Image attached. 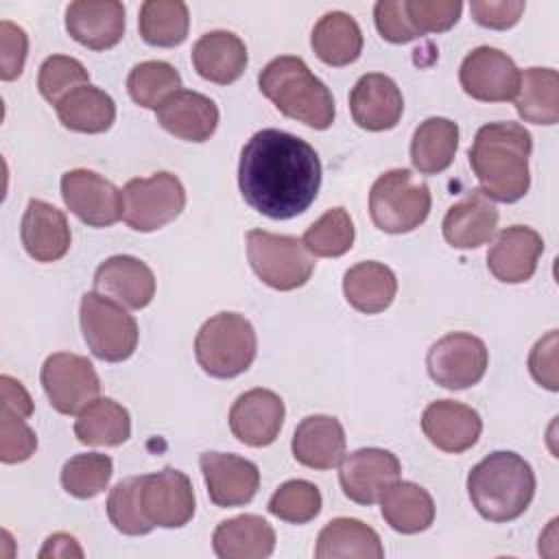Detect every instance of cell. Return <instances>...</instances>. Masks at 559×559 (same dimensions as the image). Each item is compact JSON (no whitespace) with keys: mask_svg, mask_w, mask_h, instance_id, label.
<instances>
[{"mask_svg":"<svg viewBox=\"0 0 559 559\" xmlns=\"http://www.w3.org/2000/svg\"><path fill=\"white\" fill-rule=\"evenodd\" d=\"M238 186L255 212L286 221L306 212L317 199L321 162L306 140L280 129H262L242 146Z\"/></svg>","mask_w":559,"mask_h":559,"instance_id":"obj_1","label":"cell"},{"mask_svg":"<svg viewBox=\"0 0 559 559\" xmlns=\"http://www.w3.org/2000/svg\"><path fill=\"white\" fill-rule=\"evenodd\" d=\"M531 148V133L518 122H489L476 131L467 157L491 201L515 203L528 192Z\"/></svg>","mask_w":559,"mask_h":559,"instance_id":"obj_2","label":"cell"},{"mask_svg":"<svg viewBox=\"0 0 559 559\" xmlns=\"http://www.w3.org/2000/svg\"><path fill=\"white\" fill-rule=\"evenodd\" d=\"M467 493L485 520L511 522L528 509L535 496L533 467L515 452H491L472 467Z\"/></svg>","mask_w":559,"mask_h":559,"instance_id":"obj_3","label":"cell"},{"mask_svg":"<svg viewBox=\"0 0 559 559\" xmlns=\"http://www.w3.org/2000/svg\"><path fill=\"white\" fill-rule=\"evenodd\" d=\"M258 85L284 116L306 127L323 131L334 122L332 92L299 57L284 55L269 61L258 76Z\"/></svg>","mask_w":559,"mask_h":559,"instance_id":"obj_4","label":"cell"},{"mask_svg":"<svg viewBox=\"0 0 559 559\" xmlns=\"http://www.w3.org/2000/svg\"><path fill=\"white\" fill-rule=\"evenodd\" d=\"M258 338L253 325L238 312H218L207 319L194 338V356L212 378H236L255 358Z\"/></svg>","mask_w":559,"mask_h":559,"instance_id":"obj_5","label":"cell"},{"mask_svg":"<svg viewBox=\"0 0 559 559\" xmlns=\"http://www.w3.org/2000/svg\"><path fill=\"white\" fill-rule=\"evenodd\" d=\"M430 188L408 168H393L380 175L369 192V214L378 229L406 234L417 229L430 212Z\"/></svg>","mask_w":559,"mask_h":559,"instance_id":"obj_6","label":"cell"},{"mask_svg":"<svg viewBox=\"0 0 559 559\" xmlns=\"http://www.w3.org/2000/svg\"><path fill=\"white\" fill-rule=\"evenodd\" d=\"M247 258L253 273L275 290L299 288L314 271L312 253L304 240L264 229L247 231Z\"/></svg>","mask_w":559,"mask_h":559,"instance_id":"obj_7","label":"cell"},{"mask_svg":"<svg viewBox=\"0 0 559 559\" xmlns=\"http://www.w3.org/2000/svg\"><path fill=\"white\" fill-rule=\"evenodd\" d=\"M81 330L92 354L107 362H122L138 347L135 319L124 306L96 290L81 297Z\"/></svg>","mask_w":559,"mask_h":559,"instance_id":"obj_8","label":"cell"},{"mask_svg":"<svg viewBox=\"0 0 559 559\" xmlns=\"http://www.w3.org/2000/svg\"><path fill=\"white\" fill-rule=\"evenodd\" d=\"M186 207V190L173 173L131 179L122 188V221L135 231H155Z\"/></svg>","mask_w":559,"mask_h":559,"instance_id":"obj_9","label":"cell"},{"mask_svg":"<svg viewBox=\"0 0 559 559\" xmlns=\"http://www.w3.org/2000/svg\"><path fill=\"white\" fill-rule=\"evenodd\" d=\"M487 345L467 332H450L441 336L426 356L430 378L452 391L474 386L487 371Z\"/></svg>","mask_w":559,"mask_h":559,"instance_id":"obj_10","label":"cell"},{"mask_svg":"<svg viewBox=\"0 0 559 559\" xmlns=\"http://www.w3.org/2000/svg\"><path fill=\"white\" fill-rule=\"evenodd\" d=\"M138 498L142 515L153 528H179L186 526L194 515L192 483L175 467H164L162 472L140 476Z\"/></svg>","mask_w":559,"mask_h":559,"instance_id":"obj_11","label":"cell"},{"mask_svg":"<svg viewBox=\"0 0 559 559\" xmlns=\"http://www.w3.org/2000/svg\"><path fill=\"white\" fill-rule=\"evenodd\" d=\"M41 386L55 411L63 415L81 413L100 393L94 365L79 354L57 352L44 360Z\"/></svg>","mask_w":559,"mask_h":559,"instance_id":"obj_12","label":"cell"},{"mask_svg":"<svg viewBox=\"0 0 559 559\" xmlns=\"http://www.w3.org/2000/svg\"><path fill=\"white\" fill-rule=\"evenodd\" d=\"M66 207L92 227H109L122 218V190L87 168L68 170L61 177Z\"/></svg>","mask_w":559,"mask_h":559,"instance_id":"obj_13","label":"cell"},{"mask_svg":"<svg viewBox=\"0 0 559 559\" xmlns=\"http://www.w3.org/2000/svg\"><path fill=\"white\" fill-rule=\"evenodd\" d=\"M459 81L465 94L483 103L513 100L520 87V70L513 59L491 46L474 48L461 63Z\"/></svg>","mask_w":559,"mask_h":559,"instance_id":"obj_14","label":"cell"},{"mask_svg":"<svg viewBox=\"0 0 559 559\" xmlns=\"http://www.w3.org/2000/svg\"><path fill=\"white\" fill-rule=\"evenodd\" d=\"M400 472L402 465L393 452L382 448H360L343 456L338 480L349 500L373 504L391 483L400 480Z\"/></svg>","mask_w":559,"mask_h":559,"instance_id":"obj_15","label":"cell"},{"mask_svg":"<svg viewBox=\"0 0 559 559\" xmlns=\"http://www.w3.org/2000/svg\"><path fill=\"white\" fill-rule=\"evenodd\" d=\"M199 465L207 485V496L216 507H242L258 493L260 472L249 459L225 452H203Z\"/></svg>","mask_w":559,"mask_h":559,"instance_id":"obj_16","label":"cell"},{"mask_svg":"<svg viewBox=\"0 0 559 559\" xmlns=\"http://www.w3.org/2000/svg\"><path fill=\"white\" fill-rule=\"evenodd\" d=\"M284 424V402L269 389L242 393L229 411V428L238 441L251 448L271 445Z\"/></svg>","mask_w":559,"mask_h":559,"instance_id":"obj_17","label":"cell"},{"mask_svg":"<svg viewBox=\"0 0 559 559\" xmlns=\"http://www.w3.org/2000/svg\"><path fill=\"white\" fill-rule=\"evenodd\" d=\"M66 28L90 50H107L124 35V7L118 0H76L66 9Z\"/></svg>","mask_w":559,"mask_h":559,"instance_id":"obj_18","label":"cell"},{"mask_svg":"<svg viewBox=\"0 0 559 559\" xmlns=\"http://www.w3.org/2000/svg\"><path fill=\"white\" fill-rule=\"evenodd\" d=\"M349 109L354 122L360 129L386 131L400 122L404 111V98L391 76L371 72L360 76L352 87Z\"/></svg>","mask_w":559,"mask_h":559,"instance_id":"obj_19","label":"cell"},{"mask_svg":"<svg viewBox=\"0 0 559 559\" xmlns=\"http://www.w3.org/2000/svg\"><path fill=\"white\" fill-rule=\"evenodd\" d=\"M94 290L124 308L140 310L155 297V275L133 255H111L96 269Z\"/></svg>","mask_w":559,"mask_h":559,"instance_id":"obj_20","label":"cell"},{"mask_svg":"<svg viewBox=\"0 0 559 559\" xmlns=\"http://www.w3.org/2000/svg\"><path fill=\"white\" fill-rule=\"evenodd\" d=\"M542 251L544 240L535 229L511 225L496 236L487 253V269L500 282L522 284L533 277Z\"/></svg>","mask_w":559,"mask_h":559,"instance_id":"obj_21","label":"cell"},{"mask_svg":"<svg viewBox=\"0 0 559 559\" xmlns=\"http://www.w3.org/2000/svg\"><path fill=\"white\" fill-rule=\"evenodd\" d=\"M421 430L439 450L461 454L478 441L483 419L472 406L454 400H437L426 406L421 415Z\"/></svg>","mask_w":559,"mask_h":559,"instance_id":"obj_22","label":"cell"},{"mask_svg":"<svg viewBox=\"0 0 559 559\" xmlns=\"http://www.w3.org/2000/svg\"><path fill=\"white\" fill-rule=\"evenodd\" d=\"M70 225L66 214L55 205L31 199L22 216V245L37 262H55L70 249Z\"/></svg>","mask_w":559,"mask_h":559,"instance_id":"obj_23","label":"cell"},{"mask_svg":"<svg viewBox=\"0 0 559 559\" xmlns=\"http://www.w3.org/2000/svg\"><path fill=\"white\" fill-rule=\"evenodd\" d=\"M157 122L175 138L188 142H205L216 131L218 107L205 94L179 90L157 109Z\"/></svg>","mask_w":559,"mask_h":559,"instance_id":"obj_24","label":"cell"},{"mask_svg":"<svg viewBox=\"0 0 559 559\" xmlns=\"http://www.w3.org/2000/svg\"><path fill=\"white\" fill-rule=\"evenodd\" d=\"M498 207L478 188L454 203L443 218V238L456 249H476L489 242L498 227Z\"/></svg>","mask_w":559,"mask_h":559,"instance_id":"obj_25","label":"cell"},{"mask_svg":"<svg viewBox=\"0 0 559 559\" xmlns=\"http://www.w3.org/2000/svg\"><path fill=\"white\" fill-rule=\"evenodd\" d=\"M293 456L310 469H332L345 456V430L336 417L310 415L293 435Z\"/></svg>","mask_w":559,"mask_h":559,"instance_id":"obj_26","label":"cell"},{"mask_svg":"<svg viewBox=\"0 0 559 559\" xmlns=\"http://www.w3.org/2000/svg\"><path fill=\"white\" fill-rule=\"evenodd\" d=\"M192 63L201 79L218 85L238 81L247 68V46L229 31H212L192 46Z\"/></svg>","mask_w":559,"mask_h":559,"instance_id":"obj_27","label":"cell"},{"mask_svg":"<svg viewBox=\"0 0 559 559\" xmlns=\"http://www.w3.org/2000/svg\"><path fill=\"white\" fill-rule=\"evenodd\" d=\"M212 546L221 559H264L275 548V531L264 518L245 513L221 522Z\"/></svg>","mask_w":559,"mask_h":559,"instance_id":"obj_28","label":"cell"},{"mask_svg":"<svg viewBox=\"0 0 559 559\" xmlns=\"http://www.w3.org/2000/svg\"><path fill=\"white\" fill-rule=\"evenodd\" d=\"M380 511L384 522L404 535L421 533L435 520L432 496L408 480H395L382 491Z\"/></svg>","mask_w":559,"mask_h":559,"instance_id":"obj_29","label":"cell"},{"mask_svg":"<svg viewBox=\"0 0 559 559\" xmlns=\"http://www.w3.org/2000/svg\"><path fill=\"white\" fill-rule=\"evenodd\" d=\"M317 559H382L384 548L380 544L378 533L360 520L354 518H336L328 522L314 548Z\"/></svg>","mask_w":559,"mask_h":559,"instance_id":"obj_30","label":"cell"},{"mask_svg":"<svg viewBox=\"0 0 559 559\" xmlns=\"http://www.w3.org/2000/svg\"><path fill=\"white\" fill-rule=\"evenodd\" d=\"M343 293L352 308L365 314L382 312L397 293L395 273L380 262H358L343 277Z\"/></svg>","mask_w":559,"mask_h":559,"instance_id":"obj_31","label":"cell"},{"mask_svg":"<svg viewBox=\"0 0 559 559\" xmlns=\"http://www.w3.org/2000/svg\"><path fill=\"white\" fill-rule=\"evenodd\" d=\"M310 44L323 63L341 68L354 63L360 57L362 33L349 13L330 11L314 24Z\"/></svg>","mask_w":559,"mask_h":559,"instance_id":"obj_32","label":"cell"},{"mask_svg":"<svg viewBox=\"0 0 559 559\" xmlns=\"http://www.w3.org/2000/svg\"><path fill=\"white\" fill-rule=\"evenodd\" d=\"M61 124L79 133H103L116 120L114 98L96 85H81L63 96L57 105Z\"/></svg>","mask_w":559,"mask_h":559,"instance_id":"obj_33","label":"cell"},{"mask_svg":"<svg viewBox=\"0 0 559 559\" xmlns=\"http://www.w3.org/2000/svg\"><path fill=\"white\" fill-rule=\"evenodd\" d=\"M459 146V127L448 118L424 120L411 140V162L421 175L445 170Z\"/></svg>","mask_w":559,"mask_h":559,"instance_id":"obj_34","label":"cell"},{"mask_svg":"<svg viewBox=\"0 0 559 559\" xmlns=\"http://www.w3.org/2000/svg\"><path fill=\"white\" fill-rule=\"evenodd\" d=\"M515 109L533 124H555L559 120V74L552 68H528L520 72Z\"/></svg>","mask_w":559,"mask_h":559,"instance_id":"obj_35","label":"cell"},{"mask_svg":"<svg viewBox=\"0 0 559 559\" xmlns=\"http://www.w3.org/2000/svg\"><path fill=\"white\" fill-rule=\"evenodd\" d=\"M74 435L85 445H120L131 437V419L111 397H96L76 415Z\"/></svg>","mask_w":559,"mask_h":559,"instance_id":"obj_36","label":"cell"},{"mask_svg":"<svg viewBox=\"0 0 559 559\" xmlns=\"http://www.w3.org/2000/svg\"><path fill=\"white\" fill-rule=\"evenodd\" d=\"M190 13L181 0H146L140 7L138 28L146 44L159 48L179 46L188 37Z\"/></svg>","mask_w":559,"mask_h":559,"instance_id":"obj_37","label":"cell"},{"mask_svg":"<svg viewBox=\"0 0 559 559\" xmlns=\"http://www.w3.org/2000/svg\"><path fill=\"white\" fill-rule=\"evenodd\" d=\"M181 76L166 61H142L127 76L131 98L146 109H157L168 96L179 92Z\"/></svg>","mask_w":559,"mask_h":559,"instance_id":"obj_38","label":"cell"},{"mask_svg":"<svg viewBox=\"0 0 559 559\" xmlns=\"http://www.w3.org/2000/svg\"><path fill=\"white\" fill-rule=\"evenodd\" d=\"M301 240L312 255L338 258L354 245V223L345 207H332L306 229Z\"/></svg>","mask_w":559,"mask_h":559,"instance_id":"obj_39","label":"cell"},{"mask_svg":"<svg viewBox=\"0 0 559 559\" xmlns=\"http://www.w3.org/2000/svg\"><path fill=\"white\" fill-rule=\"evenodd\" d=\"M114 463L107 454L87 452L66 461L61 469V485L74 498H94L109 485Z\"/></svg>","mask_w":559,"mask_h":559,"instance_id":"obj_40","label":"cell"},{"mask_svg":"<svg viewBox=\"0 0 559 559\" xmlns=\"http://www.w3.org/2000/svg\"><path fill=\"white\" fill-rule=\"evenodd\" d=\"M269 511L284 522L306 524L321 511V491L308 480H288L271 496Z\"/></svg>","mask_w":559,"mask_h":559,"instance_id":"obj_41","label":"cell"},{"mask_svg":"<svg viewBox=\"0 0 559 559\" xmlns=\"http://www.w3.org/2000/svg\"><path fill=\"white\" fill-rule=\"evenodd\" d=\"M87 83H90V74H87L85 66L79 59L66 57V55L48 57L41 63L39 76H37L39 94L50 105H57L72 90H76L81 85H87Z\"/></svg>","mask_w":559,"mask_h":559,"instance_id":"obj_42","label":"cell"},{"mask_svg":"<svg viewBox=\"0 0 559 559\" xmlns=\"http://www.w3.org/2000/svg\"><path fill=\"white\" fill-rule=\"evenodd\" d=\"M138 480L140 476H131L120 480L107 498V515L116 531L124 535H146L153 531V526L146 522L140 509L138 498Z\"/></svg>","mask_w":559,"mask_h":559,"instance_id":"obj_43","label":"cell"},{"mask_svg":"<svg viewBox=\"0 0 559 559\" xmlns=\"http://www.w3.org/2000/svg\"><path fill=\"white\" fill-rule=\"evenodd\" d=\"M461 11L463 4L459 0H406L408 20L419 37L452 28L459 22Z\"/></svg>","mask_w":559,"mask_h":559,"instance_id":"obj_44","label":"cell"},{"mask_svg":"<svg viewBox=\"0 0 559 559\" xmlns=\"http://www.w3.org/2000/svg\"><path fill=\"white\" fill-rule=\"evenodd\" d=\"M37 437L26 419L0 411V459L2 463H20L33 456Z\"/></svg>","mask_w":559,"mask_h":559,"instance_id":"obj_45","label":"cell"},{"mask_svg":"<svg viewBox=\"0 0 559 559\" xmlns=\"http://www.w3.org/2000/svg\"><path fill=\"white\" fill-rule=\"evenodd\" d=\"M376 28L391 44H406L419 37L406 13V0H380L373 7Z\"/></svg>","mask_w":559,"mask_h":559,"instance_id":"obj_46","label":"cell"},{"mask_svg":"<svg viewBox=\"0 0 559 559\" xmlns=\"http://www.w3.org/2000/svg\"><path fill=\"white\" fill-rule=\"evenodd\" d=\"M26 50H28V37L26 33L9 22H0V76L2 81H13L22 74L24 61H26Z\"/></svg>","mask_w":559,"mask_h":559,"instance_id":"obj_47","label":"cell"},{"mask_svg":"<svg viewBox=\"0 0 559 559\" xmlns=\"http://www.w3.org/2000/svg\"><path fill=\"white\" fill-rule=\"evenodd\" d=\"M526 4L522 0H474L469 4L472 17L480 26L496 28V31H504L518 24Z\"/></svg>","mask_w":559,"mask_h":559,"instance_id":"obj_48","label":"cell"},{"mask_svg":"<svg viewBox=\"0 0 559 559\" xmlns=\"http://www.w3.org/2000/svg\"><path fill=\"white\" fill-rule=\"evenodd\" d=\"M531 376L546 386L548 391H557V330H550L544 338L535 343L528 356Z\"/></svg>","mask_w":559,"mask_h":559,"instance_id":"obj_49","label":"cell"},{"mask_svg":"<svg viewBox=\"0 0 559 559\" xmlns=\"http://www.w3.org/2000/svg\"><path fill=\"white\" fill-rule=\"evenodd\" d=\"M0 391H2L0 411L17 415L22 419H28L33 415V400L20 380H15L7 373L0 376Z\"/></svg>","mask_w":559,"mask_h":559,"instance_id":"obj_50","label":"cell"},{"mask_svg":"<svg viewBox=\"0 0 559 559\" xmlns=\"http://www.w3.org/2000/svg\"><path fill=\"white\" fill-rule=\"evenodd\" d=\"M39 557H83V548L79 542L68 533H55L46 539L44 548L39 550Z\"/></svg>","mask_w":559,"mask_h":559,"instance_id":"obj_51","label":"cell"}]
</instances>
